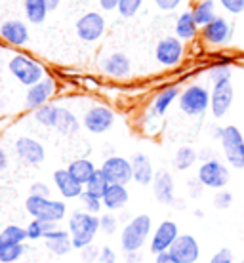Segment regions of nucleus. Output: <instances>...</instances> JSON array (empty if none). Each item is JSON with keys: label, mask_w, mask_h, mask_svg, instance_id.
Listing matches in <instances>:
<instances>
[{"label": "nucleus", "mask_w": 244, "mask_h": 263, "mask_svg": "<svg viewBox=\"0 0 244 263\" xmlns=\"http://www.w3.org/2000/svg\"><path fill=\"white\" fill-rule=\"evenodd\" d=\"M170 252L178 257L181 263H198V259H200V244H198L197 238L193 237V235H189V233H185V235L179 233V237L176 238V242L172 244Z\"/></svg>", "instance_id": "obj_17"}, {"label": "nucleus", "mask_w": 244, "mask_h": 263, "mask_svg": "<svg viewBox=\"0 0 244 263\" xmlns=\"http://www.w3.org/2000/svg\"><path fill=\"white\" fill-rule=\"evenodd\" d=\"M99 67L112 79H126L132 71V61L124 52H111L99 61Z\"/></svg>", "instance_id": "obj_19"}, {"label": "nucleus", "mask_w": 244, "mask_h": 263, "mask_svg": "<svg viewBox=\"0 0 244 263\" xmlns=\"http://www.w3.org/2000/svg\"><path fill=\"white\" fill-rule=\"evenodd\" d=\"M179 93H181V88L178 84H172V86H166L162 88L155 98H153V103H151V115H155L157 119H162L168 109L172 107V103L179 98Z\"/></svg>", "instance_id": "obj_24"}, {"label": "nucleus", "mask_w": 244, "mask_h": 263, "mask_svg": "<svg viewBox=\"0 0 244 263\" xmlns=\"http://www.w3.org/2000/svg\"><path fill=\"white\" fill-rule=\"evenodd\" d=\"M115 111L107 105H92L90 109H86L84 117H82V126L84 130H88L90 134H105L115 126Z\"/></svg>", "instance_id": "obj_8"}, {"label": "nucleus", "mask_w": 244, "mask_h": 263, "mask_svg": "<svg viewBox=\"0 0 244 263\" xmlns=\"http://www.w3.org/2000/svg\"><path fill=\"white\" fill-rule=\"evenodd\" d=\"M58 92V82L52 77H44V79L36 82V84L29 86L25 93V107L29 111H34L39 107L50 103L53 93Z\"/></svg>", "instance_id": "obj_14"}, {"label": "nucleus", "mask_w": 244, "mask_h": 263, "mask_svg": "<svg viewBox=\"0 0 244 263\" xmlns=\"http://www.w3.org/2000/svg\"><path fill=\"white\" fill-rule=\"evenodd\" d=\"M187 189H189V197L198 198L200 195H202V191H204L206 187L198 181V178H193V179H189V181H187Z\"/></svg>", "instance_id": "obj_45"}, {"label": "nucleus", "mask_w": 244, "mask_h": 263, "mask_svg": "<svg viewBox=\"0 0 244 263\" xmlns=\"http://www.w3.org/2000/svg\"><path fill=\"white\" fill-rule=\"evenodd\" d=\"M126 263H138L139 261V252H124Z\"/></svg>", "instance_id": "obj_53"}, {"label": "nucleus", "mask_w": 244, "mask_h": 263, "mask_svg": "<svg viewBox=\"0 0 244 263\" xmlns=\"http://www.w3.org/2000/svg\"><path fill=\"white\" fill-rule=\"evenodd\" d=\"M44 244H46L48 250L58 257L67 256L69 252L74 250L73 238H71L69 229H61L60 225H58V227H53L52 231H48L46 237H44Z\"/></svg>", "instance_id": "obj_21"}, {"label": "nucleus", "mask_w": 244, "mask_h": 263, "mask_svg": "<svg viewBox=\"0 0 244 263\" xmlns=\"http://www.w3.org/2000/svg\"><path fill=\"white\" fill-rule=\"evenodd\" d=\"M153 2H155L157 8L162 10V12H172V10H176L183 0H153Z\"/></svg>", "instance_id": "obj_47"}, {"label": "nucleus", "mask_w": 244, "mask_h": 263, "mask_svg": "<svg viewBox=\"0 0 244 263\" xmlns=\"http://www.w3.org/2000/svg\"><path fill=\"white\" fill-rule=\"evenodd\" d=\"M23 13L29 23L42 25L50 12H48L46 0H23Z\"/></svg>", "instance_id": "obj_28"}, {"label": "nucleus", "mask_w": 244, "mask_h": 263, "mask_svg": "<svg viewBox=\"0 0 244 263\" xmlns=\"http://www.w3.org/2000/svg\"><path fill=\"white\" fill-rule=\"evenodd\" d=\"M29 36H31V33H29V27H27L25 21L8 20L0 25V39L8 44H12V46H25L29 42Z\"/></svg>", "instance_id": "obj_20"}, {"label": "nucleus", "mask_w": 244, "mask_h": 263, "mask_svg": "<svg viewBox=\"0 0 244 263\" xmlns=\"http://www.w3.org/2000/svg\"><path fill=\"white\" fill-rule=\"evenodd\" d=\"M8 71L25 88L36 84L46 77V69L42 67V63H39L36 60L29 58L25 53H13L8 61Z\"/></svg>", "instance_id": "obj_3"}, {"label": "nucleus", "mask_w": 244, "mask_h": 263, "mask_svg": "<svg viewBox=\"0 0 244 263\" xmlns=\"http://www.w3.org/2000/svg\"><path fill=\"white\" fill-rule=\"evenodd\" d=\"M235 99V88H233L231 80H221L212 84L210 90V111L214 119H223L229 112Z\"/></svg>", "instance_id": "obj_12"}, {"label": "nucleus", "mask_w": 244, "mask_h": 263, "mask_svg": "<svg viewBox=\"0 0 244 263\" xmlns=\"http://www.w3.org/2000/svg\"><path fill=\"white\" fill-rule=\"evenodd\" d=\"M8 166H10V158H8V153L0 147V174L2 172H6L8 170Z\"/></svg>", "instance_id": "obj_51"}, {"label": "nucleus", "mask_w": 244, "mask_h": 263, "mask_svg": "<svg viewBox=\"0 0 244 263\" xmlns=\"http://www.w3.org/2000/svg\"><path fill=\"white\" fill-rule=\"evenodd\" d=\"M179 111L187 117H202L210 109V90L204 84H189L178 98Z\"/></svg>", "instance_id": "obj_5"}, {"label": "nucleus", "mask_w": 244, "mask_h": 263, "mask_svg": "<svg viewBox=\"0 0 244 263\" xmlns=\"http://www.w3.org/2000/svg\"><path fill=\"white\" fill-rule=\"evenodd\" d=\"M80 204H82V210L90 212V214H99V212L103 210V200L96 195L88 191H82V195L79 197Z\"/></svg>", "instance_id": "obj_37"}, {"label": "nucleus", "mask_w": 244, "mask_h": 263, "mask_svg": "<svg viewBox=\"0 0 244 263\" xmlns=\"http://www.w3.org/2000/svg\"><path fill=\"white\" fill-rule=\"evenodd\" d=\"M103 200V208L109 212H119L124 210L126 204L130 202V193L126 189V185L120 183H111L107 187L105 195L101 197Z\"/></svg>", "instance_id": "obj_25"}, {"label": "nucleus", "mask_w": 244, "mask_h": 263, "mask_svg": "<svg viewBox=\"0 0 244 263\" xmlns=\"http://www.w3.org/2000/svg\"><path fill=\"white\" fill-rule=\"evenodd\" d=\"M231 67L227 65V63H219V65H214L208 71V80H210L212 84H216V82H221V80H231Z\"/></svg>", "instance_id": "obj_40"}, {"label": "nucleus", "mask_w": 244, "mask_h": 263, "mask_svg": "<svg viewBox=\"0 0 244 263\" xmlns=\"http://www.w3.org/2000/svg\"><path fill=\"white\" fill-rule=\"evenodd\" d=\"M53 185H55V189L60 191V195L63 198H79L84 191V185L77 181V179L69 174L67 168H60V170L53 172Z\"/></svg>", "instance_id": "obj_22"}, {"label": "nucleus", "mask_w": 244, "mask_h": 263, "mask_svg": "<svg viewBox=\"0 0 244 263\" xmlns=\"http://www.w3.org/2000/svg\"><path fill=\"white\" fill-rule=\"evenodd\" d=\"M29 195H36V197H50V187L42 181H34L29 189Z\"/></svg>", "instance_id": "obj_46"}, {"label": "nucleus", "mask_w": 244, "mask_h": 263, "mask_svg": "<svg viewBox=\"0 0 244 263\" xmlns=\"http://www.w3.org/2000/svg\"><path fill=\"white\" fill-rule=\"evenodd\" d=\"M60 223H53V221H44V219H31L27 225V238L29 240H44L48 231H52L53 227H58Z\"/></svg>", "instance_id": "obj_33"}, {"label": "nucleus", "mask_w": 244, "mask_h": 263, "mask_svg": "<svg viewBox=\"0 0 244 263\" xmlns=\"http://www.w3.org/2000/svg\"><path fill=\"white\" fill-rule=\"evenodd\" d=\"M200 34V27L195 21L191 10H185L178 15L176 20V36L179 40H195Z\"/></svg>", "instance_id": "obj_26"}, {"label": "nucleus", "mask_w": 244, "mask_h": 263, "mask_svg": "<svg viewBox=\"0 0 244 263\" xmlns=\"http://www.w3.org/2000/svg\"><path fill=\"white\" fill-rule=\"evenodd\" d=\"M80 126H82V120H79V117H77L71 109L60 107L58 122H55V128H53V130H58L61 136H74V134H79Z\"/></svg>", "instance_id": "obj_27"}, {"label": "nucleus", "mask_w": 244, "mask_h": 263, "mask_svg": "<svg viewBox=\"0 0 244 263\" xmlns=\"http://www.w3.org/2000/svg\"><path fill=\"white\" fill-rule=\"evenodd\" d=\"M233 27L231 21H227L225 17H214L210 23H206L204 27H200V39L204 40L210 46H225L229 44V40L233 39Z\"/></svg>", "instance_id": "obj_11"}, {"label": "nucleus", "mask_w": 244, "mask_h": 263, "mask_svg": "<svg viewBox=\"0 0 244 263\" xmlns=\"http://www.w3.org/2000/svg\"><path fill=\"white\" fill-rule=\"evenodd\" d=\"M153 219L147 214L132 217L120 231V248L122 252H139L151 238Z\"/></svg>", "instance_id": "obj_2"}, {"label": "nucleus", "mask_w": 244, "mask_h": 263, "mask_svg": "<svg viewBox=\"0 0 244 263\" xmlns=\"http://www.w3.org/2000/svg\"><path fill=\"white\" fill-rule=\"evenodd\" d=\"M61 0H46V6H48V12H55L58 8H60Z\"/></svg>", "instance_id": "obj_54"}, {"label": "nucleus", "mask_w": 244, "mask_h": 263, "mask_svg": "<svg viewBox=\"0 0 244 263\" xmlns=\"http://www.w3.org/2000/svg\"><path fill=\"white\" fill-rule=\"evenodd\" d=\"M13 149H15L17 158L23 160L29 166H39L46 160V149H44V145L40 143L39 139L31 138V136H21V138L15 139Z\"/></svg>", "instance_id": "obj_15"}, {"label": "nucleus", "mask_w": 244, "mask_h": 263, "mask_svg": "<svg viewBox=\"0 0 244 263\" xmlns=\"http://www.w3.org/2000/svg\"><path fill=\"white\" fill-rule=\"evenodd\" d=\"M109 179H107V176L103 174V170L99 168V170L93 172V176L90 179H88V183L84 185V191L92 193V195H96V197H103L107 191V187H109Z\"/></svg>", "instance_id": "obj_34"}, {"label": "nucleus", "mask_w": 244, "mask_h": 263, "mask_svg": "<svg viewBox=\"0 0 244 263\" xmlns=\"http://www.w3.org/2000/svg\"><path fill=\"white\" fill-rule=\"evenodd\" d=\"M183 53V40H179L178 36H164L159 40V44L155 48V60L162 67H176L181 63Z\"/></svg>", "instance_id": "obj_13"}, {"label": "nucleus", "mask_w": 244, "mask_h": 263, "mask_svg": "<svg viewBox=\"0 0 244 263\" xmlns=\"http://www.w3.org/2000/svg\"><path fill=\"white\" fill-rule=\"evenodd\" d=\"M191 12L195 15V21L198 23V27H204L214 17H218V13H216V0H198V2H195V6L191 8Z\"/></svg>", "instance_id": "obj_31"}, {"label": "nucleus", "mask_w": 244, "mask_h": 263, "mask_svg": "<svg viewBox=\"0 0 244 263\" xmlns=\"http://www.w3.org/2000/svg\"><path fill=\"white\" fill-rule=\"evenodd\" d=\"M141 6H143V0H120L119 6H117V12L120 13V17L130 20L141 10Z\"/></svg>", "instance_id": "obj_38"}, {"label": "nucleus", "mask_w": 244, "mask_h": 263, "mask_svg": "<svg viewBox=\"0 0 244 263\" xmlns=\"http://www.w3.org/2000/svg\"><path fill=\"white\" fill-rule=\"evenodd\" d=\"M99 261L101 263H117V254H115V250L109 248V246H103L101 252H99Z\"/></svg>", "instance_id": "obj_48"}, {"label": "nucleus", "mask_w": 244, "mask_h": 263, "mask_svg": "<svg viewBox=\"0 0 244 263\" xmlns=\"http://www.w3.org/2000/svg\"><path fill=\"white\" fill-rule=\"evenodd\" d=\"M178 237H179L178 223L172 221V219H164V221H160L153 229L151 238H149V250H151L153 256H157L160 252H168Z\"/></svg>", "instance_id": "obj_10"}, {"label": "nucleus", "mask_w": 244, "mask_h": 263, "mask_svg": "<svg viewBox=\"0 0 244 263\" xmlns=\"http://www.w3.org/2000/svg\"><path fill=\"white\" fill-rule=\"evenodd\" d=\"M67 170H69V174H71L77 181L86 185L88 183V179L92 178L93 172L98 170V168L93 166V162L90 160V158H77V160H73V162H69Z\"/></svg>", "instance_id": "obj_30"}, {"label": "nucleus", "mask_w": 244, "mask_h": 263, "mask_svg": "<svg viewBox=\"0 0 244 263\" xmlns=\"http://www.w3.org/2000/svg\"><path fill=\"white\" fill-rule=\"evenodd\" d=\"M130 162H132V174H134V181L138 185H151L153 183V178H155V168H153V162L151 158L147 157L145 153H136L132 158H130Z\"/></svg>", "instance_id": "obj_23"}, {"label": "nucleus", "mask_w": 244, "mask_h": 263, "mask_svg": "<svg viewBox=\"0 0 244 263\" xmlns=\"http://www.w3.org/2000/svg\"><path fill=\"white\" fill-rule=\"evenodd\" d=\"M221 151L227 164L235 170H244V136L235 124L223 126V134L219 138Z\"/></svg>", "instance_id": "obj_6"}, {"label": "nucleus", "mask_w": 244, "mask_h": 263, "mask_svg": "<svg viewBox=\"0 0 244 263\" xmlns=\"http://www.w3.org/2000/svg\"><path fill=\"white\" fill-rule=\"evenodd\" d=\"M101 170L107 176L109 183H120V185H128L130 181H134V174H132V162L124 157H119V155H112V157H107L101 164Z\"/></svg>", "instance_id": "obj_16"}, {"label": "nucleus", "mask_w": 244, "mask_h": 263, "mask_svg": "<svg viewBox=\"0 0 244 263\" xmlns=\"http://www.w3.org/2000/svg\"><path fill=\"white\" fill-rule=\"evenodd\" d=\"M212 158H216L212 149H202V151H198V160H200V162H206V160H212Z\"/></svg>", "instance_id": "obj_52"}, {"label": "nucleus", "mask_w": 244, "mask_h": 263, "mask_svg": "<svg viewBox=\"0 0 244 263\" xmlns=\"http://www.w3.org/2000/svg\"><path fill=\"white\" fill-rule=\"evenodd\" d=\"M172 206H176V208H179V210H183V208H185V202H183V200H181V198H176V200H174V204H172Z\"/></svg>", "instance_id": "obj_56"}, {"label": "nucleus", "mask_w": 244, "mask_h": 263, "mask_svg": "<svg viewBox=\"0 0 244 263\" xmlns=\"http://www.w3.org/2000/svg\"><path fill=\"white\" fill-rule=\"evenodd\" d=\"M198 181L204 185L206 189H225V185L229 183L231 179V172L227 168V164H223L218 158H212L206 162H200L197 170Z\"/></svg>", "instance_id": "obj_7"}, {"label": "nucleus", "mask_w": 244, "mask_h": 263, "mask_svg": "<svg viewBox=\"0 0 244 263\" xmlns=\"http://www.w3.org/2000/svg\"><path fill=\"white\" fill-rule=\"evenodd\" d=\"M233 206V195L225 189H219L216 195H214V208L216 210H227Z\"/></svg>", "instance_id": "obj_41"}, {"label": "nucleus", "mask_w": 244, "mask_h": 263, "mask_svg": "<svg viewBox=\"0 0 244 263\" xmlns=\"http://www.w3.org/2000/svg\"><path fill=\"white\" fill-rule=\"evenodd\" d=\"M80 252V259L84 263H93V261H99V248L98 246H93V242L92 244H88V246H84L82 250H79Z\"/></svg>", "instance_id": "obj_43"}, {"label": "nucleus", "mask_w": 244, "mask_h": 263, "mask_svg": "<svg viewBox=\"0 0 244 263\" xmlns=\"http://www.w3.org/2000/svg\"><path fill=\"white\" fill-rule=\"evenodd\" d=\"M153 195L157 198V202L172 206L176 200V185H174V178L168 170H157L155 178H153Z\"/></svg>", "instance_id": "obj_18"}, {"label": "nucleus", "mask_w": 244, "mask_h": 263, "mask_svg": "<svg viewBox=\"0 0 244 263\" xmlns=\"http://www.w3.org/2000/svg\"><path fill=\"white\" fill-rule=\"evenodd\" d=\"M105 27H107V23H105L103 13L88 12L77 20L74 31H77V36H79L80 40L92 44V42H98V40L105 34Z\"/></svg>", "instance_id": "obj_9"}, {"label": "nucleus", "mask_w": 244, "mask_h": 263, "mask_svg": "<svg viewBox=\"0 0 244 263\" xmlns=\"http://www.w3.org/2000/svg\"><path fill=\"white\" fill-rule=\"evenodd\" d=\"M155 263H181V261L168 250V252H160V254H157V256H155Z\"/></svg>", "instance_id": "obj_49"}, {"label": "nucleus", "mask_w": 244, "mask_h": 263, "mask_svg": "<svg viewBox=\"0 0 244 263\" xmlns=\"http://www.w3.org/2000/svg\"><path fill=\"white\" fill-rule=\"evenodd\" d=\"M238 263H244V259H242V261H238Z\"/></svg>", "instance_id": "obj_58"}, {"label": "nucleus", "mask_w": 244, "mask_h": 263, "mask_svg": "<svg viewBox=\"0 0 244 263\" xmlns=\"http://www.w3.org/2000/svg\"><path fill=\"white\" fill-rule=\"evenodd\" d=\"M25 210L34 219H44V221L60 223L67 216V204L63 200H52L50 197L29 195L25 200Z\"/></svg>", "instance_id": "obj_4"}, {"label": "nucleus", "mask_w": 244, "mask_h": 263, "mask_svg": "<svg viewBox=\"0 0 244 263\" xmlns=\"http://www.w3.org/2000/svg\"><path fill=\"white\" fill-rule=\"evenodd\" d=\"M221 134H223V126H214V130H212V136H214V139H218V141H219Z\"/></svg>", "instance_id": "obj_55"}, {"label": "nucleus", "mask_w": 244, "mask_h": 263, "mask_svg": "<svg viewBox=\"0 0 244 263\" xmlns=\"http://www.w3.org/2000/svg\"><path fill=\"white\" fill-rule=\"evenodd\" d=\"M0 240L2 242H12V244H25L27 238V229L21 225H6L0 231Z\"/></svg>", "instance_id": "obj_35"}, {"label": "nucleus", "mask_w": 244, "mask_h": 263, "mask_svg": "<svg viewBox=\"0 0 244 263\" xmlns=\"http://www.w3.org/2000/svg\"><path fill=\"white\" fill-rule=\"evenodd\" d=\"M208 263H235V257H233V252L229 248H221L210 257Z\"/></svg>", "instance_id": "obj_44"}, {"label": "nucleus", "mask_w": 244, "mask_h": 263, "mask_svg": "<svg viewBox=\"0 0 244 263\" xmlns=\"http://www.w3.org/2000/svg\"><path fill=\"white\" fill-rule=\"evenodd\" d=\"M98 2H99V8L103 12H112V10H117L120 0H98Z\"/></svg>", "instance_id": "obj_50"}, {"label": "nucleus", "mask_w": 244, "mask_h": 263, "mask_svg": "<svg viewBox=\"0 0 244 263\" xmlns=\"http://www.w3.org/2000/svg\"><path fill=\"white\" fill-rule=\"evenodd\" d=\"M197 160H198L197 149L191 147V145H181L178 151H176L174 158H172V166L178 172H185L197 164Z\"/></svg>", "instance_id": "obj_29"}, {"label": "nucleus", "mask_w": 244, "mask_h": 263, "mask_svg": "<svg viewBox=\"0 0 244 263\" xmlns=\"http://www.w3.org/2000/svg\"><path fill=\"white\" fill-rule=\"evenodd\" d=\"M58 112H60V105H53V103H46V105L39 107L33 111L34 122H39L44 128H55L58 122Z\"/></svg>", "instance_id": "obj_32"}, {"label": "nucleus", "mask_w": 244, "mask_h": 263, "mask_svg": "<svg viewBox=\"0 0 244 263\" xmlns=\"http://www.w3.org/2000/svg\"><path fill=\"white\" fill-rule=\"evenodd\" d=\"M99 231H103L105 235H115L119 231V217L109 210L105 214H101L99 216Z\"/></svg>", "instance_id": "obj_39"}, {"label": "nucleus", "mask_w": 244, "mask_h": 263, "mask_svg": "<svg viewBox=\"0 0 244 263\" xmlns=\"http://www.w3.org/2000/svg\"><path fill=\"white\" fill-rule=\"evenodd\" d=\"M25 254V244H12L0 240V263H13Z\"/></svg>", "instance_id": "obj_36"}, {"label": "nucleus", "mask_w": 244, "mask_h": 263, "mask_svg": "<svg viewBox=\"0 0 244 263\" xmlns=\"http://www.w3.org/2000/svg\"><path fill=\"white\" fill-rule=\"evenodd\" d=\"M67 229L71 233L74 250H82L84 246L96 240V235L99 231V216L98 214H90L86 210H77L69 216V227Z\"/></svg>", "instance_id": "obj_1"}, {"label": "nucleus", "mask_w": 244, "mask_h": 263, "mask_svg": "<svg viewBox=\"0 0 244 263\" xmlns=\"http://www.w3.org/2000/svg\"><path fill=\"white\" fill-rule=\"evenodd\" d=\"M218 4L231 15H240L244 12V0H218Z\"/></svg>", "instance_id": "obj_42"}, {"label": "nucleus", "mask_w": 244, "mask_h": 263, "mask_svg": "<svg viewBox=\"0 0 244 263\" xmlns=\"http://www.w3.org/2000/svg\"><path fill=\"white\" fill-rule=\"evenodd\" d=\"M195 216H197V217H204V214H202V210H195Z\"/></svg>", "instance_id": "obj_57"}, {"label": "nucleus", "mask_w": 244, "mask_h": 263, "mask_svg": "<svg viewBox=\"0 0 244 263\" xmlns=\"http://www.w3.org/2000/svg\"><path fill=\"white\" fill-rule=\"evenodd\" d=\"M93 263H101V261H93Z\"/></svg>", "instance_id": "obj_59"}]
</instances>
